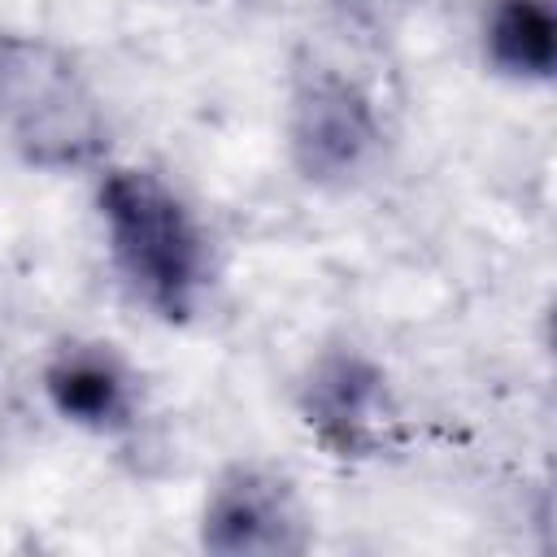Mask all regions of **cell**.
<instances>
[{"label": "cell", "instance_id": "5", "mask_svg": "<svg viewBox=\"0 0 557 557\" xmlns=\"http://www.w3.org/2000/svg\"><path fill=\"white\" fill-rule=\"evenodd\" d=\"M300 413L335 457H370L392 426L387 379L361 352H326L300 387Z\"/></svg>", "mask_w": 557, "mask_h": 557}, {"label": "cell", "instance_id": "6", "mask_svg": "<svg viewBox=\"0 0 557 557\" xmlns=\"http://www.w3.org/2000/svg\"><path fill=\"white\" fill-rule=\"evenodd\" d=\"M52 409L87 431H122L135 418V383L109 344H61L44 366Z\"/></svg>", "mask_w": 557, "mask_h": 557}, {"label": "cell", "instance_id": "4", "mask_svg": "<svg viewBox=\"0 0 557 557\" xmlns=\"http://www.w3.org/2000/svg\"><path fill=\"white\" fill-rule=\"evenodd\" d=\"M200 544L222 557H287L309 548L296 487L257 461L226 466L200 513Z\"/></svg>", "mask_w": 557, "mask_h": 557}, {"label": "cell", "instance_id": "7", "mask_svg": "<svg viewBox=\"0 0 557 557\" xmlns=\"http://www.w3.org/2000/svg\"><path fill=\"white\" fill-rule=\"evenodd\" d=\"M483 48L496 70L513 78H553L557 65V13L548 0H496L487 9Z\"/></svg>", "mask_w": 557, "mask_h": 557}, {"label": "cell", "instance_id": "1", "mask_svg": "<svg viewBox=\"0 0 557 557\" xmlns=\"http://www.w3.org/2000/svg\"><path fill=\"white\" fill-rule=\"evenodd\" d=\"M100 218L109 252L135 296L165 322H187L209 283V248L191 209L152 174L117 165L100 178Z\"/></svg>", "mask_w": 557, "mask_h": 557}, {"label": "cell", "instance_id": "2", "mask_svg": "<svg viewBox=\"0 0 557 557\" xmlns=\"http://www.w3.org/2000/svg\"><path fill=\"white\" fill-rule=\"evenodd\" d=\"M0 126L39 170H78L104 152V109L78 65L48 39H0Z\"/></svg>", "mask_w": 557, "mask_h": 557}, {"label": "cell", "instance_id": "3", "mask_svg": "<svg viewBox=\"0 0 557 557\" xmlns=\"http://www.w3.org/2000/svg\"><path fill=\"white\" fill-rule=\"evenodd\" d=\"M383 144V126L370 91L335 65H300L287 104V148L309 183L357 178Z\"/></svg>", "mask_w": 557, "mask_h": 557}]
</instances>
